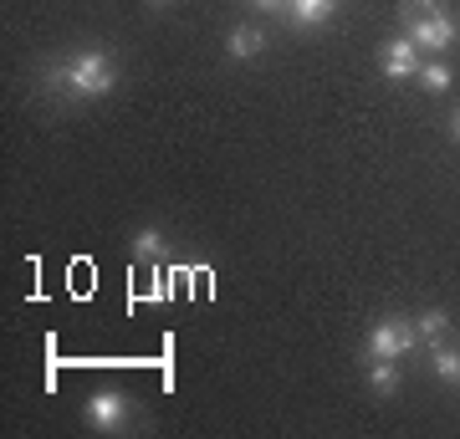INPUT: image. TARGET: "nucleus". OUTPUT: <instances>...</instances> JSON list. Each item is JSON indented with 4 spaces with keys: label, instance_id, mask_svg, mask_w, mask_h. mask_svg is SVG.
<instances>
[{
    "label": "nucleus",
    "instance_id": "nucleus-10",
    "mask_svg": "<svg viewBox=\"0 0 460 439\" xmlns=\"http://www.w3.org/2000/svg\"><path fill=\"white\" fill-rule=\"evenodd\" d=\"M159 256H164V235H159V225H144L133 235V260H159Z\"/></svg>",
    "mask_w": 460,
    "mask_h": 439
},
{
    "label": "nucleus",
    "instance_id": "nucleus-7",
    "mask_svg": "<svg viewBox=\"0 0 460 439\" xmlns=\"http://www.w3.org/2000/svg\"><path fill=\"white\" fill-rule=\"evenodd\" d=\"M338 11V0H287V16L292 26H323Z\"/></svg>",
    "mask_w": 460,
    "mask_h": 439
},
{
    "label": "nucleus",
    "instance_id": "nucleus-15",
    "mask_svg": "<svg viewBox=\"0 0 460 439\" xmlns=\"http://www.w3.org/2000/svg\"><path fill=\"white\" fill-rule=\"evenodd\" d=\"M450 138H456V144H460V113L450 118Z\"/></svg>",
    "mask_w": 460,
    "mask_h": 439
},
{
    "label": "nucleus",
    "instance_id": "nucleus-5",
    "mask_svg": "<svg viewBox=\"0 0 460 439\" xmlns=\"http://www.w3.org/2000/svg\"><path fill=\"white\" fill-rule=\"evenodd\" d=\"M384 77H389V82L420 77V47H414L410 36H394V41L384 47Z\"/></svg>",
    "mask_w": 460,
    "mask_h": 439
},
{
    "label": "nucleus",
    "instance_id": "nucleus-2",
    "mask_svg": "<svg viewBox=\"0 0 460 439\" xmlns=\"http://www.w3.org/2000/svg\"><path fill=\"white\" fill-rule=\"evenodd\" d=\"M420 347V322L414 317H384V322L368 327V338H363V353L368 358H404Z\"/></svg>",
    "mask_w": 460,
    "mask_h": 439
},
{
    "label": "nucleus",
    "instance_id": "nucleus-13",
    "mask_svg": "<svg viewBox=\"0 0 460 439\" xmlns=\"http://www.w3.org/2000/svg\"><path fill=\"white\" fill-rule=\"evenodd\" d=\"M435 11H440V0H404V5H399V21L410 26V21H420V16H435Z\"/></svg>",
    "mask_w": 460,
    "mask_h": 439
},
{
    "label": "nucleus",
    "instance_id": "nucleus-4",
    "mask_svg": "<svg viewBox=\"0 0 460 439\" xmlns=\"http://www.w3.org/2000/svg\"><path fill=\"white\" fill-rule=\"evenodd\" d=\"M87 424H93V429H123V424H128V393L123 389H98L93 393V399H87Z\"/></svg>",
    "mask_w": 460,
    "mask_h": 439
},
{
    "label": "nucleus",
    "instance_id": "nucleus-3",
    "mask_svg": "<svg viewBox=\"0 0 460 439\" xmlns=\"http://www.w3.org/2000/svg\"><path fill=\"white\" fill-rule=\"evenodd\" d=\"M404 36H410L414 47L420 51H450L460 41V21L450 16V11H435V16H420V21H410V26H404Z\"/></svg>",
    "mask_w": 460,
    "mask_h": 439
},
{
    "label": "nucleus",
    "instance_id": "nucleus-12",
    "mask_svg": "<svg viewBox=\"0 0 460 439\" xmlns=\"http://www.w3.org/2000/svg\"><path fill=\"white\" fill-rule=\"evenodd\" d=\"M420 82H425V92H445V87H450V66H445V62L420 66Z\"/></svg>",
    "mask_w": 460,
    "mask_h": 439
},
{
    "label": "nucleus",
    "instance_id": "nucleus-16",
    "mask_svg": "<svg viewBox=\"0 0 460 439\" xmlns=\"http://www.w3.org/2000/svg\"><path fill=\"white\" fill-rule=\"evenodd\" d=\"M148 5H169V0H148Z\"/></svg>",
    "mask_w": 460,
    "mask_h": 439
},
{
    "label": "nucleus",
    "instance_id": "nucleus-8",
    "mask_svg": "<svg viewBox=\"0 0 460 439\" xmlns=\"http://www.w3.org/2000/svg\"><path fill=\"white\" fill-rule=\"evenodd\" d=\"M368 389H374L378 399H389V393L399 389V368H394V358H368Z\"/></svg>",
    "mask_w": 460,
    "mask_h": 439
},
{
    "label": "nucleus",
    "instance_id": "nucleus-1",
    "mask_svg": "<svg viewBox=\"0 0 460 439\" xmlns=\"http://www.w3.org/2000/svg\"><path fill=\"white\" fill-rule=\"evenodd\" d=\"M47 82H51V92H62L72 102H93V98H108L118 87V62H113V51L87 47V51H72L66 62L51 66Z\"/></svg>",
    "mask_w": 460,
    "mask_h": 439
},
{
    "label": "nucleus",
    "instance_id": "nucleus-9",
    "mask_svg": "<svg viewBox=\"0 0 460 439\" xmlns=\"http://www.w3.org/2000/svg\"><path fill=\"white\" fill-rule=\"evenodd\" d=\"M435 378H440L445 389H460V347H435Z\"/></svg>",
    "mask_w": 460,
    "mask_h": 439
},
{
    "label": "nucleus",
    "instance_id": "nucleus-14",
    "mask_svg": "<svg viewBox=\"0 0 460 439\" xmlns=\"http://www.w3.org/2000/svg\"><path fill=\"white\" fill-rule=\"evenodd\" d=\"M251 5H256V11H281L287 0H251Z\"/></svg>",
    "mask_w": 460,
    "mask_h": 439
},
{
    "label": "nucleus",
    "instance_id": "nucleus-11",
    "mask_svg": "<svg viewBox=\"0 0 460 439\" xmlns=\"http://www.w3.org/2000/svg\"><path fill=\"white\" fill-rule=\"evenodd\" d=\"M414 322H420V338L440 342V338H445V327H450V312H445V307H429V312H420Z\"/></svg>",
    "mask_w": 460,
    "mask_h": 439
},
{
    "label": "nucleus",
    "instance_id": "nucleus-6",
    "mask_svg": "<svg viewBox=\"0 0 460 439\" xmlns=\"http://www.w3.org/2000/svg\"><path fill=\"white\" fill-rule=\"evenodd\" d=\"M226 51L235 57V62H251V57H261V51H266V36L256 31L251 21H241V26L226 36Z\"/></svg>",
    "mask_w": 460,
    "mask_h": 439
}]
</instances>
